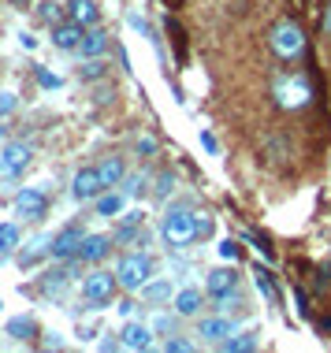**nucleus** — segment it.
I'll return each mask as SVG.
<instances>
[{"label": "nucleus", "mask_w": 331, "mask_h": 353, "mask_svg": "<svg viewBox=\"0 0 331 353\" xmlns=\"http://www.w3.org/2000/svg\"><path fill=\"white\" fill-rule=\"evenodd\" d=\"M168 34H172L175 56H179V60H186V34H183V26H179L175 19H168Z\"/></svg>", "instance_id": "24"}, {"label": "nucleus", "mask_w": 331, "mask_h": 353, "mask_svg": "<svg viewBox=\"0 0 331 353\" xmlns=\"http://www.w3.org/2000/svg\"><path fill=\"white\" fill-rule=\"evenodd\" d=\"M324 34L331 37V8H328V15H324Z\"/></svg>", "instance_id": "40"}, {"label": "nucleus", "mask_w": 331, "mask_h": 353, "mask_svg": "<svg viewBox=\"0 0 331 353\" xmlns=\"http://www.w3.org/2000/svg\"><path fill=\"white\" fill-rule=\"evenodd\" d=\"M268 45H272V52H276L279 60H298V56L305 52V30H301L294 19H283V23L272 26Z\"/></svg>", "instance_id": "2"}, {"label": "nucleus", "mask_w": 331, "mask_h": 353, "mask_svg": "<svg viewBox=\"0 0 331 353\" xmlns=\"http://www.w3.org/2000/svg\"><path fill=\"white\" fill-rule=\"evenodd\" d=\"M245 305V298L239 294V286H234V290H227V294H220V298H216V309L220 312H234V309H242Z\"/></svg>", "instance_id": "22"}, {"label": "nucleus", "mask_w": 331, "mask_h": 353, "mask_svg": "<svg viewBox=\"0 0 331 353\" xmlns=\"http://www.w3.org/2000/svg\"><path fill=\"white\" fill-rule=\"evenodd\" d=\"M101 74H105V63H101V60H90L86 68H82V79H86V82L90 79H101Z\"/></svg>", "instance_id": "33"}, {"label": "nucleus", "mask_w": 331, "mask_h": 353, "mask_svg": "<svg viewBox=\"0 0 331 353\" xmlns=\"http://www.w3.org/2000/svg\"><path fill=\"white\" fill-rule=\"evenodd\" d=\"M82 234L79 227H63L60 234L52 238V245H49V253L56 256V261H68V256H79V245H82Z\"/></svg>", "instance_id": "8"}, {"label": "nucleus", "mask_w": 331, "mask_h": 353, "mask_svg": "<svg viewBox=\"0 0 331 353\" xmlns=\"http://www.w3.org/2000/svg\"><path fill=\"white\" fill-rule=\"evenodd\" d=\"M141 290H146L149 301H168V298H172V286H168V283H146Z\"/></svg>", "instance_id": "25"}, {"label": "nucleus", "mask_w": 331, "mask_h": 353, "mask_svg": "<svg viewBox=\"0 0 331 353\" xmlns=\"http://www.w3.org/2000/svg\"><path fill=\"white\" fill-rule=\"evenodd\" d=\"M45 208H49V201H45L41 190H23V194L15 197V212L23 219H41Z\"/></svg>", "instance_id": "9"}, {"label": "nucleus", "mask_w": 331, "mask_h": 353, "mask_svg": "<svg viewBox=\"0 0 331 353\" xmlns=\"http://www.w3.org/2000/svg\"><path fill=\"white\" fill-rule=\"evenodd\" d=\"M68 12H71V19H74L79 26H93V23L101 19V12H97V4H93V0H71Z\"/></svg>", "instance_id": "17"}, {"label": "nucleus", "mask_w": 331, "mask_h": 353, "mask_svg": "<svg viewBox=\"0 0 331 353\" xmlns=\"http://www.w3.org/2000/svg\"><path fill=\"white\" fill-rule=\"evenodd\" d=\"M234 286H239V275H234L231 268H212V272H209V294H212V298H220V294L234 290Z\"/></svg>", "instance_id": "15"}, {"label": "nucleus", "mask_w": 331, "mask_h": 353, "mask_svg": "<svg viewBox=\"0 0 331 353\" xmlns=\"http://www.w3.org/2000/svg\"><path fill=\"white\" fill-rule=\"evenodd\" d=\"M141 190H146V175H134L127 183V194H141Z\"/></svg>", "instance_id": "38"}, {"label": "nucleus", "mask_w": 331, "mask_h": 353, "mask_svg": "<svg viewBox=\"0 0 331 353\" xmlns=\"http://www.w3.org/2000/svg\"><path fill=\"white\" fill-rule=\"evenodd\" d=\"M97 175H101V183H105V190H108V186H119V183H123L127 168H123L119 157H105V160L97 164Z\"/></svg>", "instance_id": "14"}, {"label": "nucleus", "mask_w": 331, "mask_h": 353, "mask_svg": "<svg viewBox=\"0 0 331 353\" xmlns=\"http://www.w3.org/2000/svg\"><path fill=\"white\" fill-rule=\"evenodd\" d=\"M313 79L309 74H279L272 82V101L287 112H298V108H309L313 104Z\"/></svg>", "instance_id": "1"}, {"label": "nucleus", "mask_w": 331, "mask_h": 353, "mask_svg": "<svg viewBox=\"0 0 331 353\" xmlns=\"http://www.w3.org/2000/svg\"><path fill=\"white\" fill-rule=\"evenodd\" d=\"M245 238H250V242L261 250V256H268V261H276V250H272V242H264V238H261V234H253V231L245 234Z\"/></svg>", "instance_id": "30"}, {"label": "nucleus", "mask_w": 331, "mask_h": 353, "mask_svg": "<svg viewBox=\"0 0 331 353\" xmlns=\"http://www.w3.org/2000/svg\"><path fill=\"white\" fill-rule=\"evenodd\" d=\"M223 350L227 353H245V350H257V339H253V335H245V339H223Z\"/></svg>", "instance_id": "26"}, {"label": "nucleus", "mask_w": 331, "mask_h": 353, "mask_svg": "<svg viewBox=\"0 0 331 353\" xmlns=\"http://www.w3.org/2000/svg\"><path fill=\"white\" fill-rule=\"evenodd\" d=\"M253 279H257V286H261V294H264V298H268L272 305H276V301H279V290H276V279H272V275H268V272H264V268H253Z\"/></svg>", "instance_id": "21"}, {"label": "nucleus", "mask_w": 331, "mask_h": 353, "mask_svg": "<svg viewBox=\"0 0 331 353\" xmlns=\"http://www.w3.org/2000/svg\"><path fill=\"white\" fill-rule=\"evenodd\" d=\"M108 49V34L105 30H90V34H82V45H79V52L86 56V60H97L101 52Z\"/></svg>", "instance_id": "18"}, {"label": "nucleus", "mask_w": 331, "mask_h": 353, "mask_svg": "<svg viewBox=\"0 0 331 353\" xmlns=\"http://www.w3.org/2000/svg\"><path fill=\"white\" fill-rule=\"evenodd\" d=\"M212 234V216L197 212V238H209Z\"/></svg>", "instance_id": "34"}, {"label": "nucleus", "mask_w": 331, "mask_h": 353, "mask_svg": "<svg viewBox=\"0 0 331 353\" xmlns=\"http://www.w3.org/2000/svg\"><path fill=\"white\" fill-rule=\"evenodd\" d=\"M138 152H141V157H153V152H157V141H153V138H138Z\"/></svg>", "instance_id": "36"}, {"label": "nucleus", "mask_w": 331, "mask_h": 353, "mask_svg": "<svg viewBox=\"0 0 331 353\" xmlns=\"http://www.w3.org/2000/svg\"><path fill=\"white\" fill-rule=\"evenodd\" d=\"M201 145H205V152H212V157L220 152V141H216V138L209 134V130H201Z\"/></svg>", "instance_id": "35"}, {"label": "nucleus", "mask_w": 331, "mask_h": 353, "mask_svg": "<svg viewBox=\"0 0 331 353\" xmlns=\"http://www.w3.org/2000/svg\"><path fill=\"white\" fill-rule=\"evenodd\" d=\"M197 335L205 342H223L227 335H234V323L223 320V316H212V320H201V327H197Z\"/></svg>", "instance_id": "12"}, {"label": "nucleus", "mask_w": 331, "mask_h": 353, "mask_svg": "<svg viewBox=\"0 0 331 353\" xmlns=\"http://www.w3.org/2000/svg\"><path fill=\"white\" fill-rule=\"evenodd\" d=\"M164 242L172 245V250H186V245L197 238V212L190 208H172V212L164 216Z\"/></svg>", "instance_id": "3"}, {"label": "nucleus", "mask_w": 331, "mask_h": 353, "mask_svg": "<svg viewBox=\"0 0 331 353\" xmlns=\"http://www.w3.org/2000/svg\"><path fill=\"white\" fill-rule=\"evenodd\" d=\"M82 34H86V26H79L71 19V23H56L52 26V45L56 49H63V52H71V49H79L82 45Z\"/></svg>", "instance_id": "10"}, {"label": "nucleus", "mask_w": 331, "mask_h": 353, "mask_svg": "<svg viewBox=\"0 0 331 353\" xmlns=\"http://www.w3.org/2000/svg\"><path fill=\"white\" fill-rule=\"evenodd\" d=\"M175 312L179 316H197V312H201V290H194V286L179 290L175 294Z\"/></svg>", "instance_id": "16"}, {"label": "nucleus", "mask_w": 331, "mask_h": 353, "mask_svg": "<svg viewBox=\"0 0 331 353\" xmlns=\"http://www.w3.org/2000/svg\"><path fill=\"white\" fill-rule=\"evenodd\" d=\"M0 141H4V127H0Z\"/></svg>", "instance_id": "41"}, {"label": "nucleus", "mask_w": 331, "mask_h": 353, "mask_svg": "<svg viewBox=\"0 0 331 353\" xmlns=\"http://www.w3.org/2000/svg\"><path fill=\"white\" fill-rule=\"evenodd\" d=\"M60 15V4H52V0H45L41 4V19H56Z\"/></svg>", "instance_id": "39"}, {"label": "nucleus", "mask_w": 331, "mask_h": 353, "mask_svg": "<svg viewBox=\"0 0 331 353\" xmlns=\"http://www.w3.org/2000/svg\"><path fill=\"white\" fill-rule=\"evenodd\" d=\"M116 275L112 272H90L86 279H82V298H86L93 309H101V305L112 301V294H116Z\"/></svg>", "instance_id": "5"}, {"label": "nucleus", "mask_w": 331, "mask_h": 353, "mask_svg": "<svg viewBox=\"0 0 331 353\" xmlns=\"http://www.w3.org/2000/svg\"><path fill=\"white\" fill-rule=\"evenodd\" d=\"M8 335H12L15 342H30L37 335V323L30 316H15V320H8Z\"/></svg>", "instance_id": "19"}, {"label": "nucleus", "mask_w": 331, "mask_h": 353, "mask_svg": "<svg viewBox=\"0 0 331 353\" xmlns=\"http://www.w3.org/2000/svg\"><path fill=\"white\" fill-rule=\"evenodd\" d=\"M116 279L123 290H141L149 279H153V256L146 253H127L116 268Z\"/></svg>", "instance_id": "4"}, {"label": "nucleus", "mask_w": 331, "mask_h": 353, "mask_svg": "<svg viewBox=\"0 0 331 353\" xmlns=\"http://www.w3.org/2000/svg\"><path fill=\"white\" fill-rule=\"evenodd\" d=\"M119 335H123L119 342L127 350H149V346H153V335H149V327H141V323H127Z\"/></svg>", "instance_id": "13"}, {"label": "nucleus", "mask_w": 331, "mask_h": 353, "mask_svg": "<svg viewBox=\"0 0 331 353\" xmlns=\"http://www.w3.org/2000/svg\"><path fill=\"white\" fill-rule=\"evenodd\" d=\"M294 309H298V316H313V309H309V298H305V290H301V286H298V290H294Z\"/></svg>", "instance_id": "29"}, {"label": "nucleus", "mask_w": 331, "mask_h": 353, "mask_svg": "<svg viewBox=\"0 0 331 353\" xmlns=\"http://www.w3.org/2000/svg\"><path fill=\"white\" fill-rule=\"evenodd\" d=\"M220 256H223V261H239V256H242V245L227 238V242H220Z\"/></svg>", "instance_id": "28"}, {"label": "nucleus", "mask_w": 331, "mask_h": 353, "mask_svg": "<svg viewBox=\"0 0 331 353\" xmlns=\"http://www.w3.org/2000/svg\"><path fill=\"white\" fill-rule=\"evenodd\" d=\"M71 194H74V201H97L105 194V183H101L97 168H82L71 183Z\"/></svg>", "instance_id": "7"}, {"label": "nucleus", "mask_w": 331, "mask_h": 353, "mask_svg": "<svg viewBox=\"0 0 331 353\" xmlns=\"http://www.w3.org/2000/svg\"><path fill=\"white\" fill-rule=\"evenodd\" d=\"M15 104H19V97H15V93L0 90V119H4V116H12V112H15Z\"/></svg>", "instance_id": "27"}, {"label": "nucleus", "mask_w": 331, "mask_h": 353, "mask_svg": "<svg viewBox=\"0 0 331 353\" xmlns=\"http://www.w3.org/2000/svg\"><path fill=\"white\" fill-rule=\"evenodd\" d=\"M164 350H172V353H186V350H190V342H186V339H168V346Z\"/></svg>", "instance_id": "37"}, {"label": "nucleus", "mask_w": 331, "mask_h": 353, "mask_svg": "<svg viewBox=\"0 0 331 353\" xmlns=\"http://www.w3.org/2000/svg\"><path fill=\"white\" fill-rule=\"evenodd\" d=\"M123 205H127L123 194H105V197H97V216H119Z\"/></svg>", "instance_id": "20"}, {"label": "nucleus", "mask_w": 331, "mask_h": 353, "mask_svg": "<svg viewBox=\"0 0 331 353\" xmlns=\"http://www.w3.org/2000/svg\"><path fill=\"white\" fill-rule=\"evenodd\" d=\"M172 186H175V175H172V171H164V175L157 179V197H168V194H172Z\"/></svg>", "instance_id": "32"}, {"label": "nucleus", "mask_w": 331, "mask_h": 353, "mask_svg": "<svg viewBox=\"0 0 331 353\" xmlns=\"http://www.w3.org/2000/svg\"><path fill=\"white\" fill-rule=\"evenodd\" d=\"M30 157H34V149L26 145V141H8V145H0V175L4 179L19 175V171L30 164Z\"/></svg>", "instance_id": "6"}, {"label": "nucleus", "mask_w": 331, "mask_h": 353, "mask_svg": "<svg viewBox=\"0 0 331 353\" xmlns=\"http://www.w3.org/2000/svg\"><path fill=\"white\" fill-rule=\"evenodd\" d=\"M112 250V238L108 234H86L82 238V245H79V256L82 261H101V256H108Z\"/></svg>", "instance_id": "11"}, {"label": "nucleus", "mask_w": 331, "mask_h": 353, "mask_svg": "<svg viewBox=\"0 0 331 353\" xmlns=\"http://www.w3.org/2000/svg\"><path fill=\"white\" fill-rule=\"evenodd\" d=\"M19 245V227L15 223H0V253H12Z\"/></svg>", "instance_id": "23"}, {"label": "nucleus", "mask_w": 331, "mask_h": 353, "mask_svg": "<svg viewBox=\"0 0 331 353\" xmlns=\"http://www.w3.org/2000/svg\"><path fill=\"white\" fill-rule=\"evenodd\" d=\"M37 82H41L45 90H60V74H52V71H45V68H37Z\"/></svg>", "instance_id": "31"}]
</instances>
